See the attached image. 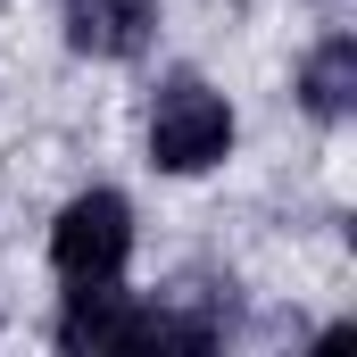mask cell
I'll list each match as a JSON object with an SVG mask.
<instances>
[{"instance_id":"obj_1","label":"cell","mask_w":357,"mask_h":357,"mask_svg":"<svg viewBox=\"0 0 357 357\" xmlns=\"http://www.w3.org/2000/svg\"><path fill=\"white\" fill-rule=\"evenodd\" d=\"M233 150V108L225 91H208L199 75H167L158 100H150V158L167 175H199Z\"/></svg>"},{"instance_id":"obj_2","label":"cell","mask_w":357,"mask_h":357,"mask_svg":"<svg viewBox=\"0 0 357 357\" xmlns=\"http://www.w3.org/2000/svg\"><path fill=\"white\" fill-rule=\"evenodd\" d=\"M125 258H133V208H125L116 191H84V199L59 208V225H50V266L67 274L75 291H84V282H116Z\"/></svg>"},{"instance_id":"obj_3","label":"cell","mask_w":357,"mask_h":357,"mask_svg":"<svg viewBox=\"0 0 357 357\" xmlns=\"http://www.w3.org/2000/svg\"><path fill=\"white\" fill-rule=\"evenodd\" d=\"M59 349L100 357V349H158V307H133L116 282H84L59 316Z\"/></svg>"},{"instance_id":"obj_4","label":"cell","mask_w":357,"mask_h":357,"mask_svg":"<svg viewBox=\"0 0 357 357\" xmlns=\"http://www.w3.org/2000/svg\"><path fill=\"white\" fill-rule=\"evenodd\" d=\"M67 8V42L84 59H133L150 42V0H59Z\"/></svg>"},{"instance_id":"obj_5","label":"cell","mask_w":357,"mask_h":357,"mask_svg":"<svg viewBox=\"0 0 357 357\" xmlns=\"http://www.w3.org/2000/svg\"><path fill=\"white\" fill-rule=\"evenodd\" d=\"M299 100H307V116H349L357 100V42L349 33H333V42H316V59H307V75H299Z\"/></svg>"}]
</instances>
